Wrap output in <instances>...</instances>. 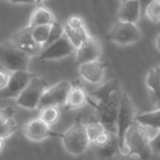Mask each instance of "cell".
<instances>
[{"label": "cell", "mask_w": 160, "mask_h": 160, "mask_svg": "<svg viewBox=\"0 0 160 160\" xmlns=\"http://www.w3.org/2000/svg\"><path fill=\"white\" fill-rule=\"evenodd\" d=\"M142 6L140 0H129L123 2L118 10V19L122 22L136 23L140 19Z\"/></svg>", "instance_id": "obj_16"}, {"label": "cell", "mask_w": 160, "mask_h": 160, "mask_svg": "<svg viewBox=\"0 0 160 160\" xmlns=\"http://www.w3.org/2000/svg\"><path fill=\"white\" fill-rule=\"evenodd\" d=\"M152 1H154V0H140L141 6H142V12H144V9H145L146 6H147L150 2H152Z\"/></svg>", "instance_id": "obj_33"}, {"label": "cell", "mask_w": 160, "mask_h": 160, "mask_svg": "<svg viewBox=\"0 0 160 160\" xmlns=\"http://www.w3.org/2000/svg\"><path fill=\"white\" fill-rule=\"evenodd\" d=\"M50 31L51 25H40L34 27L32 31L33 38L38 44H40L41 46H45L49 38Z\"/></svg>", "instance_id": "obj_23"}, {"label": "cell", "mask_w": 160, "mask_h": 160, "mask_svg": "<svg viewBox=\"0 0 160 160\" xmlns=\"http://www.w3.org/2000/svg\"><path fill=\"white\" fill-rule=\"evenodd\" d=\"M153 22H160V0H154L150 2L143 12Z\"/></svg>", "instance_id": "obj_24"}, {"label": "cell", "mask_w": 160, "mask_h": 160, "mask_svg": "<svg viewBox=\"0 0 160 160\" xmlns=\"http://www.w3.org/2000/svg\"><path fill=\"white\" fill-rule=\"evenodd\" d=\"M61 140L65 151L71 156L79 157L87 151L91 142L87 134L86 125L82 122L80 115L75 119L73 125L63 133Z\"/></svg>", "instance_id": "obj_3"}, {"label": "cell", "mask_w": 160, "mask_h": 160, "mask_svg": "<svg viewBox=\"0 0 160 160\" xmlns=\"http://www.w3.org/2000/svg\"><path fill=\"white\" fill-rule=\"evenodd\" d=\"M145 128L135 120L125 137V153L136 156L141 160L149 159L153 156L150 145L151 138Z\"/></svg>", "instance_id": "obj_2"}, {"label": "cell", "mask_w": 160, "mask_h": 160, "mask_svg": "<svg viewBox=\"0 0 160 160\" xmlns=\"http://www.w3.org/2000/svg\"><path fill=\"white\" fill-rule=\"evenodd\" d=\"M155 44H156V48L160 51V33L157 35L156 37V39H155Z\"/></svg>", "instance_id": "obj_34"}, {"label": "cell", "mask_w": 160, "mask_h": 160, "mask_svg": "<svg viewBox=\"0 0 160 160\" xmlns=\"http://www.w3.org/2000/svg\"><path fill=\"white\" fill-rule=\"evenodd\" d=\"M72 86H73L72 82L68 81H61L53 84L52 86L49 87L45 91L40 100L38 109H41L46 106L65 107Z\"/></svg>", "instance_id": "obj_9"}, {"label": "cell", "mask_w": 160, "mask_h": 160, "mask_svg": "<svg viewBox=\"0 0 160 160\" xmlns=\"http://www.w3.org/2000/svg\"><path fill=\"white\" fill-rule=\"evenodd\" d=\"M1 123V131H0V138L2 139H8L10 137L13 133H15L18 130V124L14 120V118L8 119L6 121L0 122Z\"/></svg>", "instance_id": "obj_25"}, {"label": "cell", "mask_w": 160, "mask_h": 160, "mask_svg": "<svg viewBox=\"0 0 160 160\" xmlns=\"http://www.w3.org/2000/svg\"><path fill=\"white\" fill-rule=\"evenodd\" d=\"M38 118L49 127L55 125L60 118V111L56 106H46L39 109Z\"/></svg>", "instance_id": "obj_20"}, {"label": "cell", "mask_w": 160, "mask_h": 160, "mask_svg": "<svg viewBox=\"0 0 160 160\" xmlns=\"http://www.w3.org/2000/svg\"><path fill=\"white\" fill-rule=\"evenodd\" d=\"M107 38L120 46L131 45L142 38V34L136 23L119 21L108 33Z\"/></svg>", "instance_id": "obj_6"}, {"label": "cell", "mask_w": 160, "mask_h": 160, "mask_svg": "<svg viewBox=\"0 0 160 160\" xmlns=\"http://www.w3.org/2000/svg\"><path fill=\"white\" fill-rule=\"evenodd\" d=\"M145 83L151 90L152 94H157L160 91V66L154 67L149 69Z\"/></svg>", "instance_id": "obj_21"}, {"label": "cell", "mask_w": 160, "mask_h": 160, "mask_svg": "<svg viewBox=\"0 0 160 160\" xmlns=\"http://www.w3.org/2000/svg\"><path fill=\"white\" fill-rule=\"evenodd\" d=\"M15 115V110L12 106L3 107L0 110V122L13 118Z\"/></svg>", "instance_id": "obj_27"}, {"label": "cell", "mask_w": 160, "mask_h": 160, "mask_svg": "<svg viewBox=\"0 0 160 160\" xmlns=\"http://www.w3.org/2000/svg\"><path fill=\"white\" fill-rule=\"evenodd\" d=\"M13 4H36L35 0H8Z\"/></svg>", "instance_id": "obj_32"}, {"label": "cell", "mask_w": 160, "mask_h": 160, "mask_svg": "<svg viewBox=\"0 0 160 160\" xmlns=\"http://www.w3.org/2000/svg\"><path fill=\"white\" fill-rule=\"evenodd\" d=\"M75 50L76 48L65 34L57 41L49 46H46L38 55V59L40 61L62 59L70 55Z\"/></svg>", "instance_id": "obj_12"}, {"label": "cell", "mask_w": 160, "mask_h": 160, "mask_svg": "<svg viewBox=\"0 0 160 160\" xmlns=\"http://www.w3.org/2000/svg\"><path fill=\"white\" fill-rule=\"evenodd\" d=\"M24 137L34 142H39L47 138H62L63 133L52 130L51 127L42 122L39 118H35L26 122L22 128Z\"/></svg>", "instance_id": "obj_11"}, {"label": "cell", "mask_w": 160, "mask_h": 160, "mask_svg": "<svg viewBox=\"0 0 160 160\" xmlns=\"http://www.w3.org/2000/svg\"><path fill=\"white\" fill-rule=\"evenodd\" d=\"M136 115L137 114L135 113V108L129 96L124 92L117 116V136L119 139V144L122 153H125L126 134L132 124L135 122Z\"/></svg>", "instance_id": "obj_7"}, {"label": "cell", "mask_w": 160, "mask_h": 160, "mask_svg": "<svg viewBox=\"0 0 160 160\" xmlns=\"http://www.w3.org/2000/svg\"><path fill=\"white\" fill-rule=\"evenodd\" d=\"M78 67L79 74L83 80L93 84H98L104 79L105 70L108 67V62H100L98 60L82 64Z\"/></svg>", "instance_id": "obj_15"}, {"label": "cell", "mask_w": 160, "mask_h": 160, "mask_svg": "<svg viewBox=\"0 0 160 160\" xmlns=\"http://www.w3.org/2000/svg\"><path fill=\"white\" fill-rule=\"evenodd\" d=\"M42 1H43V0H35L36 4H40V3H41Z\"/></svg>", "instance_id": "obj_35"}, {"label": "cell", "mask_w": 160, "mask_h": 160, "mask_svg": "<svg viewBox=\"0 0 160 160\" xmlns=\"http://www.w3.org/2000/svg\"><path fill=\"white\" fill-rule=\"evenodd\" d=\"M35 76L36 75L34 73L28 70L10 72V77L8 85L1 90V98L17 99Z\"/></svg>", "instance_id": "obj_10"}, {"label": "cell", "mask_w": 160, "mask_h": 160, "mask_svg": "<svg viewBox=\"0 0 160 160\" xmlns=\"http://www.w3.org/2000/svg\"><path fill=\"white\" fill-rule=\"evenodd\" d=\"M150 145L153 155H160V130H158V132L154 137L151 138Z\"/></svg>", "instance_id": "obj_28"}, {"label": "cell", "mask_w": 160, "mask_h": 160, "mask_svg": "<svg viewBox=\"0 0 160 160\" xmlns=\"http://www.w3.org/2000/svg\"><path fill=\"white\" fill-rule=\"evenodd\" d=\"M64 28L66 36L69 38L76 50L90 37L83 19L79 15L70 16Z\"/></svg>", "instance_id": "obj_13"}, {"label": "cell", "mask_w": 160, "mask_h": 160, "mask_svg": "<svg viewBox=\"0 0 160 160\" xmlns=\"http://www.w3.org/2000/svg\"><path fill=\"white\" fill-rule=\"evenodd\" d=\"M152 98L157 109H160V91L157 94H152Z\"/></svg>", "instance_id": "obj_31"}, {"label": "cell", "mask_w": 160, "mask_h": 160, "mask_svg": "<svg viewBox=\"0 0 160 160\" xmlns=\"http://www.w3.org/2000/svg\"><path fill=\"white\" fill-rule=\"evenodd\" d=\"M9 77H10V73L8 70L2 68L0 71V90L4 89L8 85Z\"/></svg>", "instance_id": "obj_29"}, {"label": "cell", "mask_w": 160, "mask_h": 160, "mask_svg": "<svg viewBox=\"0 0 160 160\" xmlns=\"http://www.w3.org/2000/svg\"><path fill=\"white\" fill-rule=\"evenodd\" d=\"M135 120L145 128L160 130V109L148 112L139 113L136 115Z\"/></svg>", "instance_id": "obj_19"}, {"label": "cell", "mask_w": 160, "mask_h": 160, "mask_svg": "<svg viewBox=\"0 0 160 160\" xmlns=\"http://www.w3.org/2000/svg\"><path fill=\"white\" fill-rule=\"evenodd\" d=\"M54 22L55 20L52 12L46 7L39 6L32 12L28 25L34 28L40 25H52Z\"/></svg>", "instance_id": "obj_18"}, {"label": "cell", "mask_w": 160, "mask_h": 160, "mask_svg": "<svg viewBox=\"0 0 160 160\" xmlns=\"http://www.w3.org/2000/svg\"><path fill=\"white\" fill-rule=\"evenodd\" d=\"M31 56L16 48L8 39L1 44L0 61L4 69L9 72L27 71Z\"/></svg>", "instance_id": "obj_4"}, {"label": "cell", "mask_w": 160, "mask_h": 160, "mask_svg": "<svg viewBox=\"0 0 160 160\" xmlns=\"http://www.w3.org/2000/svg\"><path fill=\"white\" fill-rule=\"evenodd\" d=\"M102 53V46L100 40L90 36L77 50H76V63L78 66L93 61H98Z\"/></svg>", "instance_id": "obj_14"}, {"label": "cell", "mask_w": 160, "mask_h": 160, "mask_svg": "<svg viewBox=\"0 0 160 160\" xmlns=\"http://www.w3.org/2000/svg\"><path fill=\"white\" fill-rule=\"evenodd\" d=\"M65 35V28L64 26L58 22H54L52 25H51V31H50V35H49V38L47 43L45 44L46 46H49L51 44H52L53 42L57 41L58 39H60L63 36Z\"/></svg>", "instance_id": "obj_26"}, {"label": "cell", "mask_w": 160, "mask_h": 160, "mask_svg": "<svg viewBox=\"0 0 160 160\" xmlns=\"http://www.w3.org/2000/svg\"><path fill=\"white\" fill-rule=\"evenodd\" d=\"M108 160H141L138 157L136 156H131L129 154L127 153H119L117 155H115L114 157L111 158Z\"/></svg>", "instance_id": "obj_30"}, {"label": "cell", "mask_w": 160, "mask_h": 160, "mask_svg": "<svg viewBox=\"0 0 160 160\" xmlns=\"http://www.w3.org/2000/svg\"><path fill=\"white\" fill-rule=\"evenodd\" d=\"M32 31L33 28L27 25L14 32L8 38L11 44L31 57L39 55L43 50L42 46L34 39Z\"/></svg>", "instance_id": "obj_8"}, {"label": "cell", "mask_w": 160, "mask_h": 160, "mask_svg": "<svg viewBox=\"0 0 160 160\" xmlns=\"http://www.w3.org/2000/svg\"><path fill=\"white\" fill-rule=\"evenodd\" d=\"M85 125H86V130H87V134L90 139L91 144L102 132L107 130L98 119L92 120Z\"/></svg>", "instance_id": "obj_22"}, {"label": "cell", "mask_w": 160, "mask_h": 160, "mask_svg": "<svg viewBox=\"0 0 160 160\" xmlns=\"http://www.w3.org/2000/svg\"><path fill=\"white\" fill-rule=\"evenodd\" d=\"M124 92L117 79L111 80L88 94V103L95 109L97 119L105 128L117 134V116Z\"/></svg>", "instance_id": "obj_1"}, {"label": "cell", "mask_w": 160, "mask_h": 160, "mask_svg": "<svg viewBox=\"0 0 160 160\" xmlns=\"http://www.w3.org/2000/svg\"><path fill=\"white\" fill-rule=\"evenodd\" d=\"M88 103V94L80 84L73 83V86L68 95L67 103L65 105L66 111L76 110L82 108Z\"/></svg>", "instance_id": "obj_17"}, {"label": "cell", "mask_w": 160, "mask_h": 160, "mask_svg": "<svg viewBox=\"0 0 160 160\" xmlns=\"http://www.w3.org/2000/svg\"><path fill=\"white\" fill-rule=\"evenodd\" d=\"M120 1H121V2L123 3V2H127V1H129V0H120Z\"/></svg>", "instance_id": "obj_36"}, {"label": "cell", "mask_w": 160, "mask_h": 160, "mask_svg": "<svg viewBox=\"0 0 160 160\" xmlns=\"http://www.w3.org/2000/svg\"><path fill=\"white\" fill-rule=\"evenodd\" d=\"M48 88V82L45 79L35 76L19 98L15 99L16 105L27 110L38 109L40 100Z\"/></svg>", "instance_id": "obj_5"}]
</instances>
